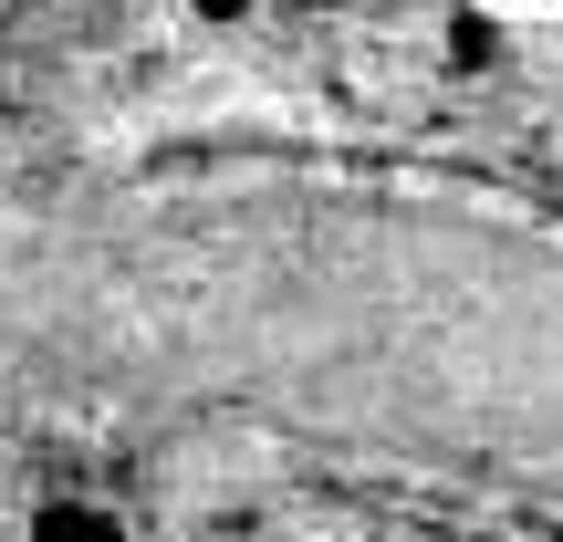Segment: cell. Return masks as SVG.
Returning a JSON list of instances; mask_svg holds the SVG:
<instances>
[{"instance_id":"cell-1","label":"cell","mask_w":563,"mask_h":542,"mask_svg":"<svg viewBox=\"0 0 563 542\" xmlns=\"http://www.w3.org/2000/svg\"><path fill=\"white\" fill-rule=\"evenodd\" d=\"M32 542H125V511L95 501V490H53V501H32Z\"/></svg>"},{"instance_id":"cell-2","label":"cell","mask_w":563,"mask_h":542,"mask_svg":"<svg viewBox=\"0 0 563 542\" xmlns=\"http://www.w3.org/2000/svg\"><path fill=\"white\" fill-rule=\"evenodd\" d=\"M449 63H460V74L501 63V21H490V11H470V21H460V42H449Z\"/></svg>"},{"instance_id":"cell-3","label":"cell","mask_w":563,"mask_h":542,"mask_svg":"<svg viewBox=\"0 0 563 542\" xmlns=\"http://www.w3.org/2000/svg\"><path fill=\"white\" fill-rule=\"evenodd\" d=\"M188 11H199V21H251L262 0H188Z\"/></svg>"},{"instance_id":"cell-4","label":"cell","mask_w":563,"mask_h":542,"mask_svg":"<svg viewBox=\"0 0 563 542\" xmlns=\"http://www.w3.org/2000/svg\"><path fill=\"white\" fill-rule=\"evenodd\" d=\"M522 11H553V0H522Z\"/></svg>"}]
</instances>
